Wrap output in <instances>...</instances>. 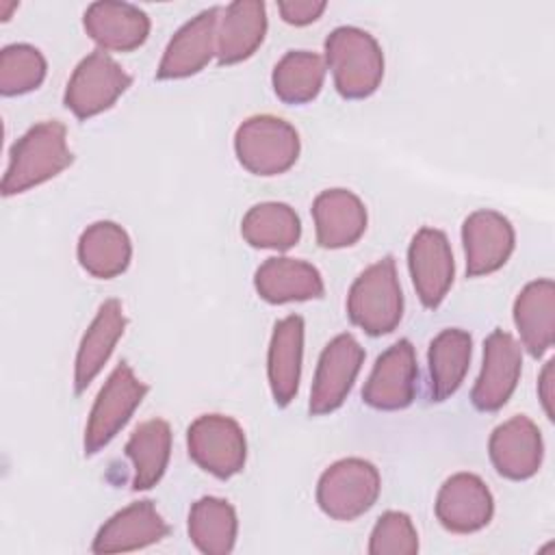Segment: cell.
Returning <instances> with one entry per match:
<instances>
[{
    "label": "cell",
    "mask_w": 555,
    "mask_h": 555,
    "mask_svg": "<svg viewBox=\"0 0 555 555\" xmlns=\"http://www.w3.org/2000/svg\"><path fill=\"white\" fill-rule=\"evenodd\" d=\"M347 314L371 336L390 334L403 317V293L392 256L364 269L349 288Z\"/></svg>",
    "instance_id": "obj_3"
},
{
    "label": "cell",
    "mask_w": 555,
    "mask_h": 555,
    "mask_svg": "<svg viewBox=\"0 0 555 555\" xmlns=\"http://www.w3.org/2000/svg\"><path fill=\"white\" fill-rule=\"evenodd\" d=\"M416 353L408 338L390 345L377 360L362 388V399L375 410H403L416 395Z\"/></svg>",
    "instance_id": "obj_11"
},
{
    "label": "cell",
    "mask_w": 555,
    "mask_h": 555,
    "mask_svg": "<svg viewBox=\"0 0 555 555\" xmlns=\"http://www.w3.org/2000/svg\"><path fill=\"white\" fill-rule=\"evenodd\" d=\"M325 63L345 100H364L384 78V52L377 39L358 26H338L325 39Z\"/></svg>",
    "instance_id": "obj_2"
},
{
    "label": "cell",
    "mask_w": 555,
    "mask_h": 555,
    "mask_svg": "<svg viewBox=\"0 0 555 555\" xmlns=\"http://www.w3.org/2000/svg\"><path fill=\"white\" fill-rule=\"evenodd\" d=\"M494 514V499L481 477L473 473L451 475L438 490L436 518L447 531L475 533Z\"/></svg>",
    "instance_id": "obj_15"
},
{
    "label": "cell",
    "mask_w": 555,
    "mask_h": 555,
    "mask_svg": "<svg viewBox=\"0 0 555 555\" xmlns=\"http://www.w3.org/2000/svg\"><path fill=\"white\" fill-rule=\"evenodd\" d=\"M317 243L325 249L353 245L366 230V208L347 189H327L312 204Z\"/></svg>",
    "instance_id": "obj_19"
},
{
    "label": "cell",
    "mask_w": 555,
    "mask_h": 555,
    "mask_svg": "<svg viewBox=\"0 0 555 555\" xmlns=\"http://www.w3.org/2000/svg\"><path fill=\"white\" fill-rule=\"evenodd\" d=\"M46 78V59L30 43H11L0 52V93L22 95Z\"/></svg>",
    "instance_id": "obj_31"
},
{
    "label": "cell",
    "mask_w": 555,
    "mask_h": 555,
    "mask_svg": "<svg viewBox=\"0 0 555 555\" xmlns=\"http://www.w3.org/2000/svg\"><path fill=\"white\" fill-rule=\"evenodd\" d=\"M325 7H327V2H323V0H286V2H278L282 20L293 24V26H306V24L319 20L321 13L325 11Z\"/></svg>",
    "instance_id": "obj_33"
},
{
    "label": "cell",
    "mask_w": 555,
    "mask_h": 555,
    "mask_svg": "<svg viewBox=\"0 0 555 555\" xmlns=\"http://www.w3.org/2000/svg\"><path fill=\"white\" fill-rule=\"evenodd\" d=\"M470 356L473 338L460 327H447L429 343L427 364L431 401H444L462 386L470 364Z\"/></svg>",
    "instance_id": "obj_26"
},
{
    "label": "cell",
    "mask_w": 555,
    "mask_h": 555,
    "mask_svg": "<svg viewBox=\"0 0 555 555\" xmlns=\"http://www.w3.org/2000/svg\"><path fill=\"white\" fill-rule=\"evenodd\" d=\"M514 323L529 356H544L555 340V282H529L514 301Z\"/></svg>",
    "instance_id": "obj_24"
},
{
    "label": "cell",
    "mask_w": 555,
    "mask_h": 555,
    "mask_svg": "<svg viewBox=\"0 0 555 555\" xmlns=\"http://www.w3.org/2000/svg\"><path fill=\"white\" fill-rule=\"evenodd\" d=\"M145 395L147 384L134 375L128 362L117 364L91 408L85 427V455H93L104 449L124 429Z\"/></svg>",
    "instance_id": "obj_6"
},
{
    "label": "cell",
    "mask_w": 555,
    "mask_h": 555,
    "mask_svg": "<svg viewBox=\"0 0 555 555\" xmlns=\"http://www.w3.org/2000/svg\"><path fill=\"white\" fill-rule=\"evenodd\" d=\"M364 362V349L351 334H338L321 351L308 410L314 416L338 410Z\"/></svg>",
    "instance_id": "obj_9"
},
{
    "label": "cell",
    "mask_w": 555,
    "mask_h": 555,
    "mask_svg": "<svg viewBox=\"0 0 555 555\" xmlns=\"http://www.w3.org/2000/svg\"><path fill=\"white\" fill-rule=\"evenodd\" d=\"M191 460L206 473L230 479L243 470L247 460V442L243 427L223 414H202L186 431Z\"/></svg>",
    "instance_id": "obj_7"
},
{
    "label": "cell",
    "mask_w": 555,
    "mask_h": 555,
    "mask_svg": "<svg viewBox=\"0 0 555 555\" xmlns=\"http://www.w3.org/2000/svg\"><path fill=\"white\" fill-rule=\"evenodd\" d=\"M325 61L317 52L291 50L273 67V91L284 104H306L323 87Z\"/></svg>",
    "instance_id": "obj_30"
},
{
    "label": "cell",
    "mask_w": 555,
    "mask_h": 555,
    "mask_svg": "<svg viewBox=\"0 0 555 555\" xmlns=\"http://www.w3.org/2000/svg\"><path fill=\"white\" fill-rule=\"evenodd\" d=\"M130 256V236L115 221H95L78 238V262L93 278L111 280L124 273Z\"/></svg>",
    "instance_id": "obj_25"
},
{
    "label": "cell",
    "mask_w": 555,
    "mask_h": 555,
    "mask_svg": "<svg viewBox=\"0 0 555 555\" xmlns=\"http://www.w3.org/2000/svg\"><path fill=\"white\" fill-rule=\"evenodd\" d=\"M236 512L219 496H202L189 512V538L206 555H228L236 542Z\"/></svg>",
    "instance_id": "obj_28"
},
{
    "label": "cell",
    "mask_w": 555,
    "mask_h": 555,
    "mask_svg": "<svg viewBox=\"0 0 555 555\" xmlns=\"http://www.w3.org/2000/svg\"><path fill=\"white\" fill-rule=\"evenodd\" d=\"M87 35L102 48L113 52H130L145 43L150 35V17L130 2H93L82 17Z\"/></svg>",
    "instance_id": "obj_18"
},
{
    "label": "cell",
    "mask_w": 555,
    "mask_h": 555,
    "mask_svg": "<svg viewBox=\"0 0 555 555\" xmlns=\"http://www.w3.org/2000/svg\"><path fill=\"white\" fill-rule=\"evenodd\" d=\"M301 358H304V319L299 314H288L275 323L269 356L267 373L273 401L278 405H288L297 390L301 377Z\"/></svg>",
    "instance_id": "obj_22"
},
{
    "label": "cell",
    "mask_w": 555,
    "mask_h": 555,
    "mask_svg": "<svg viewBox=\"0 0 555 555\" xmlns=\"http://www.w3.org/2000/svg\"><path fill=\"white\" fill-rule=\"evenodd\" d=\"M299 147L297 130L273 115H254L234 134L236 158L254 176L288 171L299 156Z\"/></svg>",
    "instance_id": "obj_4"
},
{
    "label": "cell",
    "mask_w": 555,
    "mask_h": 555,
    "mask_svg": "<svg viewBox=\"0 0 555 555\" xmlns=\"http://www.w3.org/2000/svg\"><path fill=\"white\" fill-rule=\"evenodd\" d=\"M553 360H548L542 369V375H540V382H538V395H540V401L544 405V412L546 416L553 421Z\"/></svg>",
    "instance_id": "obj_34"
},
{
    "label": "cell",
    "mask_w": 555,
    "mask_h": 555,
    "mask_svg": "<svg viewBox=\"0 0 555 555\" xmlns=\"http://www.w3.org/2000/svg\"><path fill=\"white\" fill-rule=\"evenodd\" d=\"M74 154L67 147V130L61 121H41L28 128L11 147L2 178V195H17L48 182L67 169Z\"/></svg>",
    "instance_id": "obj_1"
},
{
    "label": "cell",
    "mask_w": 555,
    "mask_h": 555,
    "mask_svg": "<svg viewBox=\"0 0 555 555\" xmlns=\"http://www.w3.org/2000/svg\"><path fill=\"white\" fill-rule=\"evenodd\" d=\"M241 234L251 247L286 251L299 241L301 221L288 204L262 202L245 212Z\"/></svg>",
    "instance_id": "obj_29"
},
{
    "label": "cell",
    "mask_w": 555,
    "mask_h": 555,
    "mask_svg": "<svg viewBox=\"0 0 555 555\" xmlns=\"http://www.w3.org/2000/svg\"><path fill=\"white\" fill-rule=\"evenodd\" d=\"M522 353L509 332L494 330L483 343L481 373L473 386L470 401L479 412L501 410L520 379Z\"/></svg>",
    "instance_id": "obj_10"
},
{
    "label": "cell",
    "mask_w": 555,
    "mask_h": 555,
    "mask_svg": "<svg viewBox=\"0 0 555 555\" xmlns=\"http://www.w3.org/2000/svg\"><path fill=\"white\" fill-rule=\"evenodd\" d=\"M126 330V317L119 299H106L91 325L87 327L78 353H76V366H74V390L76 395L85 392L87 386L98 377V373L108 362L117 340L124 336Z\"/></svg>",
    "instance_id": "obj_21"
},
{
    "label": "cell",
    "mask_w": 555,
    "mask_h": 555,
    "mask_svg": "<svg viewBox=\"0 0 555 555\" xmlns=\"http://www.w3.org/2000/svg\"><path fill=\"white\" fill-rule=\"evenodd\" d=\"M418 551V533L403 512H384L369 540L371 555H414Z\"/></svg>",
    "instance_id": "obj_32"
},
{
    "label": "cell",
    "mask_w": 555,
    "mask_h": 555,
    "mask_svg": "<svg viewBox=\"0 0 555 555\" xmlns=\"http://www.w3.org/2000/svg\"><path fill=\"white\" fill-rule=\"evenodd\" d=\"M462 243L466 254V275L479 278L499 271L509 260L516 234L507 217L481 208L464 219Z\"/></svg>",
    "instance_id": "obj_14"
},
{
    "label": "cell",
    "mask_w": 555,
    "mask_h": 555,
    "mask_svg": "<svg viewBox=\"0 0 555 555\" xmlns=\"http://www.w3.org/2000/svg\"><path fill=\"white\" fill-rule=\"evenodd\" d=\"M254 286L269 304L308 301L319 299L325 293L323 278L317 267L286 256L267 258L254 273Z\"/></svg>",
    "instance_id": "obj_20"
},
{
    "label": "cell",
    "mask_w": 555,
    "mask_h": 555,
    "mask_svg": "<svg viewBox=\"0 0 555 555\" xmlns=\"http://www.w3.org/2000/svg\"><path fill=\"white\" fill-rule=\"evenodd\" d=\"M126 455L132 462V490H150L160 481L171 455V427L163 418L141 423L126 442Z\"/></svg>",
    "instance_id": "obj_27"
},
{
    "label": "cell",
    "mask_w": 555,
    "mask_h": 555,
    "mask_svg": "<svg viewBox=\"0 0 555 555\" xmlns=\"http://www.w3.org/2000/svg\"><path fill=\"white\" fill-rule=\"evenodd\" d=\"M169 533V525L156 512L152 501H137L115 512L95 533L91 551L128 553L160 542Z\"/></svg>",
    "instance_id": "obj_17"
},
{
    "label": "cell",
    "mask_w": 555,
    "mask_h": 555,
    "mask_svg": "<svg viewBox=\"0 0 555 555\" xmlns=\"http://www.w3.org/2000/svg\"><path fill=\"white\" fill-rule=\"evenodd\" d=\"M377 468L362 457H345L323 470L317 483V503L334 520H353L369 512L379 496Z\"/></svg>",
    "instance_id": "obj_5"
},
{
    "label": "cell",
    "mask_w": 555,
    "mask_h": 555,
    "mask_svg": "<svg viewBox=\"0 0 555 555\" xmlns=\"http://www.w3.org/2000/svg\"><path fill=\"white\" fill-rule=\"evenodd\" d=\"M267 35V11L260 0L230 2L217 26V59L221 65H234L249 59Z\"/></svg>",
    "instance_id": "obj_23"
},
{
    "label": "cell",
    "mask_w": 555,
    "mask_h": 555,
    "mask_svg": "<svg viewBox=\"0 0 555 555\" xmlns=\"http://www.w3.org/2000/svg\"><path fill=\"white\" fill-rule=\"evenodd\" d=\"M132 78L104 50L87 54L74 69L65 87V106L78 117L89 119L111 108L126 93Z\"/></svg>",
    "instance_id": "obj_8"
},
{
    "label": "cell",
    "mask_w": 555,
    "mask_h": 555,
    "mask_svg": "<svg viewBox=\"0 0 555 555\" xmlns=\"http://www.w3.org/2000/svg\"><path fill=\"white\" fill-rule=\"evenodd\" d=\"M408 267L421 304L431 310L438 308L455 275L453 251L447 234L436 228H421L408 247Z\"/></svg>",
    "instance_id": "obj_12"
},
{
    "label": "cell",
    "mask_w": 555,
    "mask_h": 555,
    "mask_svg": "<svg viewBox=\"0 0 555 555\" xmlns=\"http://www.w3.org/2000/svg\"><path fill=\"white\" fill-rule=\"evenodd\" d=\"M488 453L496 473L505 479L522 481L538 473L544 455V444L538 425L525 416H512L494 427L488 440Z\"/></svg>",
    "instance_id": "obj_16"
},
{
    "label": "cell",
    "mask_w": 555,
    "mask_h": 555,
    "mask_svg": "<svg viewBox=\"0 0 555 555\" xmlns=\"http://www.w3.org/2000/svg\"><path fill=\"white\" fill-rule=\"evenodd\" d=\"M219 15V7L204 9L176 30L158 63V80L186 78L202 72L210 63L212 54H217Z\"/></svg>",
    "instance_id": "obj_13"
}]
</instances>
